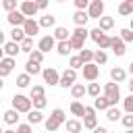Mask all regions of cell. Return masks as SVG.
I'll return each mask as SVG.
<instances>
[{
	"label": "cell",
	"mask_w": 133,
	"mask_h": 133,
	"mask_svg": "<svg viewBox=\"0 0 133 133\" xmlns=\"http://www.w3.org/2000/svg\"><path fill=\"white\" fill-rule=\"evenodd\" d=\"M64 121H66L64 110H62V108H54V110H52V114L44 121V127H46V131H48V133H54V131H58V129L64 125Z\"/></svg>",
	"instance_id": "1"
},
{
	"label": "cell",
	"mask_w": 133,
	"mask_h": 133,
	"mask_svg": "<svg viewBox=\"0 0 133 133\" xmlns=\"http://www.w3.org/2000/svg\"><path fill=\"white\" fill-rule=\"evenodd\" d=\"M104 98L108 100V104L110 106H116L118 104V100H121V87L116 85V83H106L104 85Z\"/></svg>",
	"instance_id": "2"
},
{
	"label": "cell",
	"mask_w": 133,
	"mask_h": 133,
	"mask_svg": "<svg viewBox=\"0 0 133 133\" xmlns=\"http://www.w3.org/2000/svg\"><path fill=\"white\" fill-rule=\"evenodd\" d=\"M87 37H91L98 46H100V50H106L108 46H110V35L108 33H104V31H100L98 27H94L91 31H89V35Z\"/></svg>",
	"instance_id": "3"
},
{
	"label": "cell",
	"mask_w": 133,
	"mask_h": 133,
	"mask_svg": "<svg viewBox=\"0 0 133 133\" xmlns=\"http://www.w3.org/2000/svg\"><path fill=\"white\" fill-rule=\"evenodd\" d=\"M12 110H17L19 114L21 112H29L31 110V100L27 98V96H23V94H17L15 98H12Z\"/></svg>",
	"instance_id": "4"
},
{
	"label": "cell",
	"mask_w": 133,
	"mask_h": 133,
	"mask_svg": "<svg viewBox=\"0 0 133 133\" xmlns=\"http://www.w3.org/2000/svg\"><path fill=\"white\" fill-rule=\"evenodd\" d=\"M85 129H96L98 127V118H96V110L91 108V106H85L83 108V123H81Z\"/></svg>",
	"instance_id": "5"
},
{
	"label": "cell",
	"mask_w": 133,
	"mask_h": 133,
	"mask_svg": "<svg viewBox=\"0 0 133 133\" xmlns=\"http://www.w3.org/2000/svg\"><path fill=\"white\" fill-rule=\"evenodd\" d=\"M87 17L89 19H100V17H104V2L102 0H91L89 4H87Z\"/></svg>",
	"instance_id": "6"
},
{
	"label": "cell",
	"mask_w": 133,
	"mask_h": 133,
	"mask_svg": "<svg viewBox=\"0 0 133 133\" xmlns=\"http://www.w3.org/2000/svg\"><path fill=\"white\" fill-rule=\"evenodd\" d=\"M19 12H21L25 19H33V17L37 15V6H35L33 0H23L21 6H19Z\"/></svg>",
	"instance_id": "7"
},
{
	"label": "cell",
	"mask_w": 133,
	"mask_h": 133,
	"mask_svg": "<svg viewBox=\"0 0 133 133\" xmlns=\"http://www.w3.org/2000/svg\"><path fill=\"white\" fill-rule=\"evenodd\" d=\"M81 69H83V79H87L89 83H94V81L100 77V66H96L94 62H89V64H83Z\"/></svg>",
	"instance_id": "8"
},
{
	"label": "cell",
	"mask_w": 133,
	"mask_h": 133,
	"mask_svg": "<svg viewBox=\"0 0 133 133\" xmlns=\"http://www.w3.org/2000/svg\"><path fill=\"white\" fill-rule=\"evenodd\" d=\"M75 81H77V71H73V69H66V71L60 75V79H58V85L66 89V87H71Z\"/></svg>",
	"instance_id": "9"
},
{
	"label": "cell",
	"mask_w": 133,
	"mask_h": 133,
	"mask_svg": "<svg viewBox=\"0 0 133 133\" xmlns=\"http://www.w3.org/2000/svg\"><path fill=\"white\" fill-rule=\"evenodd\" d=\"M42 77H44V81H46L48 85H58L60 73H58L54 66H48V69H44V71H42Z\"/></svg>",
	"instance_id": "10"
},
{
	"label": "cell",
	"mask_w": 133,
	"mask_h": 133,
	"mask_svg": "<svg viewBox=\"0 0 133 133\" xmlns=\"http://www.w3.org/2000/svg\"><path fill=\"white\" fill-rule=\"evenodd\" d=\"M15 66H17V60H15V58H6V56H4V58L0 60V79H4L6 75H10Z\"/></svg>",
	"instance_id": "11"
},
{
	"label": "cell",
	"mask_w": 133,
	"mask_h": 133,
	"mask_svg": "<svg viewBox=\"0 0 133 133\" xmlns=\"http://www.w3.org/2000/svg\"><path fill=\"white\" fill-rule=\"evenodd\" d=\"M23 33H25V37H33V35H37V31H39V25H37V21H33V19H25V23H23Z\"/></svg>",
	"instance_id": "12"
},
{
	"label": "cell",
	"mask_w": 133,
	"mask_h": 133,
	"mask_svg": "<svg viewBox=\"0 0 133 133\" xmlns=\"http://www.w3.org/2000/svg\"><path fill=\"white\" fill-rule=\"evenodd\" d=\"M54 46H56V39H54L52 35H44V37L39 39V44H37V50H39L42 54H46V52L54 50Z\"/></svg>",
	"instance_id": "13"
},
{
	"label": "cell",
	"mask_w": 133,
	"mask_h": 133,
	"mask_svg": "<svg viewBox=\"0 0 133 133\" xmlns=\"http://www.w3.org/2000/svg\"><path fill=\"white\" fill-rule=\"evenodd\" d=\"M110 79H112V83H123L125 79H127V71L125 69H121V66H114V69H110Z\"/></svg>",
	"instance_id": "14"
},
{
	"label": "cell",
	"mask_w": 133,
	"mask_h": 133,
	"mask_svg": "<svg viewBox=\"0 0 133 133\" xmlns=\"http://www.w3.org/2000/svg\"><path fill=\"white\" fill-rule=\"evenodd\" d=\"M6 21H8L12 27H23V23H25V17H23L19 10H12V12H8Z\"/></svg>",
	"instance_id": "15"
},
{
	"label": "cell",
	"mask_w": 133,
	"mask_h": 133,
	"mask_svg": "<svg viewBox=\"0 0 133 133\" xmlns=\"http://www.w3.org/2000/svg\"><path fill=\"white\" fill-rule=\"evenodd\" d=\"M108 48H110L116 56H123V54L127 52V50H125V44H123L118 37H110V46H108Z\"/></svg>",
	"instance_id": "16"
},
{
	"label": "cell",
	"mask_w": 133,
	"mask_h": 133,
	"mask_svg": "<svg viewBox=\"0 0 133 133\" xmlns=\"http://www.w3.org/2000/svg\"><path fill=\"white\" fill-rule=\"evenodd\" d=\"M2 52L6 54V58H15L21 50H19V44H15V42H6V44L2 46Z\"/></svg>",
	"instance_id": "17"
},
{
	"label": "cell",
	"mask_w": 133,
	"mask_h": 133,
	"mask_svg": "<svg viewBox=\"0 0 133 133\" xmlns=\"http://www.w3.org/2000/svg\"><path fill=\"white\" fill-rule=\"evenodd\" d=\"M37 25H39V27H46V29H50V27H54V25H56V17H54V15H50V12H46L44 17H39Z\"/></svg>",
	"instance_id": "18"
},
{
	"label": "cell",
	"mask_w": 133,
	"mask_h": 133,
	"mask_svg": "<svg viewBox=\"0 0 133 133\" xmlns=\"http://www.w3.org/2000/svg\"><path fill=\"white\" fill-rule=\"evenodd\" d=\"M52 37H54L56 42H69V37H71V31H69L66 27H56Z\"/></svg>",
	"instance_id": "19"
},
{
	"label": "cell",
	"mask_w": 133,
	"mask_h": 133,
	"mask_svg": "<svg viewBox=\"0 0 133 133\" xmlns=\"http://www.w3.org/2000/svg\"><path fill=\"white\" fill-rule=\"evenodd\" d=\"M44 123V114L39 110H29L27 112V125H39Z\"/></svg>",
	"instance_id": "20"
},
{
	"label": "cell",
	"mask_w": 133,
	"mask_h": 133,
	"mask_svg": "<svg viewBox=\"0 0 133 133\" xmlns=\"http://www.w3.org/2000/svg\"><path fill=\"white\" fill-rule=\"evenodd\" d=\"M73 21H75V25H77V27H85V25H87V21H89V17H87V12H85V10H77V12L73 15Z\"/></svg>",
	"instance_id": "21"
},
{
	"label": "cell",
	"mask_w": 133,
	"mask_h": 133,
	"mask_svg": "<svg viewBox=\"0 0 133 133\" xmlns=\"http://www.w3.org/2000/svg\"><path fill=\"white\" fill-rule=\"evenodd\" d=\"M98 21H100L98 29H100V31H104V33H106V31H110V29L114 27V19H112V17H100Z\"/></svg>",
	"instance_id": "22"
},
{
	"label": "cell",
	"mask_w": 133,
	"mask_h": 133,
	"mask_svg": "<svg viewBox=\"0 0 133 133\" xmlns=\"http://www.w3.org/2000/svg\"><path fill=\"white\" fill-rule=\"evenodd\" d=\"M71 96L79 102V100L85 96V85H83V83H73V85H71Z\"/></svg>",
	"instance_id": "23"
},
{
	"label": "cell",
	"mask_w": 133,
	"mask_h": 133,
	"mask_svg": "<svg viewBox=\"0 0 133 133\" xmlns=\"http://www.w3.org/2000/svg\"><path fill=\"white\" fill-rule=\"evenodd\" d=\"M64 127L69 133H81L83 131V125L77 121V118H71V121H64Z\"/></svg>",
	"instance_id": "24"
},
{
	"label": "cell",
	"mask_w": 133,
	"mask_h": 133,
	"mask_svg": "<svg viewBox=\"0 0 133 133\" xmlns=\"http://www.w3.org/2000/svg\"><path fill=\"white\" fill-rule=\"evenodd\" d=\"M94 110H108V108H112L110 104H108V100L104 98V96H98V98H94V106H91Z\"/></svg>",
	"instance_id": "25"
},
{
	"label": "cell",
	"mask_w": 133,
	"mask_h": 133,
	"mask_svg": "<svg viewBox=\"0 0 133 133\" xmlns=\"http://www.w3.org/2000/svg\"><path fill=\"white\" fill-rule=\"evenodd\" d=\"M79 60H81V64H89V62H94V50H87V48H83L79 54Z\"/></svg>",
	"instance_id": "26"
},
{
	"label": "cell",
	"mask_w": 133,
	"mask_h": 133,
	"mask_svg": "<svg viewBox=\"0 0 133 133\" xmlns=\"http://www.w3.org/2000/svg\"><path fill=\"white\" fill-rule=\"evenodd\" d=\"M46 96V89H44V85H33L31 89H29V100H37V98H44Z\"/></svg>",
	"instance_id": "27"
},
{
	"label": "cell",
	"mask_w": 133,
	"mask_h": 133,
	"mask_svg": "<svg viewBox=\"0 0 133 133\" xmlns=\"http://www.w3.org/2000/svg\"><path fill=\"white\" fill-rule=\"evenodd\" d=\"M4 123H6V125H17V123H19V112L12 110V108L6 110V112H4Z\"/></svg>",
	"instance_id": "28"
},
{
	"label": "cell",
	"mask_w": 133,
	"mask_h": 133,
	"mask_svg": "<svg viewBox=\"0 0 133 133\" xmlns=\"http://www.w3.org/2000/svg\"><path fill=\"white\" fill-rule=\"evenodd\" d=\"M118 12H121L123 17L131 15V12H133V0H125V2H121V4H118Z\"/></svg>",
	"instance_id": "29"
},
{
	"label": "cell",
	"mask_w": 133,
	"mask_h": 133,
	"mask_svg": "<svg viewBox=\"0 0 133 133\" xmlns=\"http://www.w3.org/2000/svg\"><path fill=\"white\" fill-rule=\"evenodd\" d=\"M25 39V33H23V29L21 27H12V31H10V42H15V44H21Z\"/></svg>",
	"instance_id": "30"
},
{
	"label": "cell",
	"mask_w": 133,
	"mask_h": 133,
	"mask_svg": "<svg viewBox=\"0 0 133 133\" xmlns=\"http://www.w3.org/2000/svg\"><path fill=\"white\" fill-rule=\"evenodd\" d=\"M106 60H108V54H106L104 50H96V52H94V64H96V66L106 64Z\"/></svg>",
	"instance_id": "31"
},
{
	"label": "cell",
	"mask_w": 133,
	"mask_h": 133,
	"mask_svg": "<svg viewBox=\"0 0 133 133\" xmlns=\"http://www.w3.org/2000/svg\"><path fill=\"white\" fill-rule=\"evenodd\" d=\"M19 50L25 52V54H29V52L33 50V37H25V39L19 44Z\"/></svg>",
	"instance_id": "32"
},
{
	"label": "cell",
	"mask_w": 133,
	"mask_h": 133,
	"mask_svg": "<svg viewBox=\"0 0 133 133\" xmlns=\"http://www.w3.org/2000/svg\"><path fill=\"white\" fill-rule=\"evenodd\" d=\"M56 52L60 54V56H69L71 54V48H69V42H56Z\"/></svg>",
	"instance_id": "33"
},
{
	"label": "cell",
	"mask_w": 133,
	"mask_h": 133,
	"mask_svg": "<svg viewBox=\"0 0 133 133\" xmlns=\"http://www.w3.org/2000/svg\"><path fill=\"white\" fill-rule=\"evenodd\" d=\"M42 60H44V54H42L39 50H31V52H29V58H27V62H33V64H42Z\"/></svg>",
	"instance_id": "34"
},
{
	"label": "cell",
	"mask_w": 133,
	"mask_h": 133,
	"mask_svg": "<svg viewBox=\"0 0 133 133\" xmlns=\"http://www.w3.org/2000/svg\"><path fill=\"white\" fill-rule=\"evenodd\" d=\"M39 73H42V66H39V64H33V62H27V64H25V75H29V77L33 75V77H35V75H39Z\"/></svg>",
	"instance_id": "35"
},
{
	"label": "cell",
	"mask_w": 133,
	"mask_h": 133,
	"mask_svg": "<svg viewBox=\"0 0 133 133\" xmlns=\"http://www.w3.org/2000/svg\"><path fill=\"white\" fill-rule=\"evenodd\" d=\"M121 116H123V114H121V110H118L116 106H112V108H108V110H106V118H108V121H112V123H114V121H118Z\"/></svg>",
	"instance_id": "36"
},
{
	"label": "cell",
	"mask_w": 133,
	"mask_h": 133,
	"mask_svg": "<svg viewBox=\"0 0 133 133\" xmlns=\"http://www.w3.org/2000/svg\"><path fill=\"white\" fill-rule=\"evenodd\" d=\"M85 94H89L91 98H98V96H100V83H96V81L89 83V85L85 87Z\"/></svg>",
	"instance_id": "37"
},
{
	"label": "cell",
	"mask_w": 133,
	"mask_h": 133,
	"mask_svg": "<svg viewBox=\"0 0 133 133\" xmlns=\"http://www.w3.org/2000/svg\"><path fill=\"white\" fill-rule=\"evenodd\" d=\"M83 108H85V106H83L81 102H77V100L71 102V112H73L75 116H83Z\"/></svg>",
	"instance_id": "38"
},
{
	"label": "cell",
	"mask_w": 133,
	"mask_h": 133,
	"mask_svg": "<svg viewBox=\"0 0 133 133\" xmlns=\"http://www.w3.org/2000/svg\"><path fill=\"white\" fill-rule=\"evenodd\" d=\"M118 39L123 42V44H127V42H133V31L131 29H121V35H118Z\"/></svg>",
	"instance_id": "39"
},
{
	"label": "cell",
	"mask_w": 133,
	"mask_h": 133,
	"mask_svg": "<svg viewBox=\"0 0 133 133\" xmlns=\"http://www.w3.org/2000/svg\"><path fill=\"white\" fill-rule=\"evenodd\" d=\"M29 83H31V77H29V75L21 73V75L17 77V85H19V87H29Z\"/></svg>",
	"instance_id": "40"
},
{
	"label": "cell",
	"mask_w": 133,
	"mask_h": 133,
	"mask_svg": "<svg viewBox=\"0 0 133 133\" xmlns=\"http://www.w3.org/2000/svg\"><path fill=\"white\" fill-rule=\"evenodd\" d=\"M46 104H48L46 96H44V98H37V100H31V106H33V110H39V112H42V108H46Z\"/></svg>",
	"instance_id": "41"
},
{
	"label": "cell",
	"mask_w": 133,
	"mask_h": 133,
	"mask_svg": "<svg viewBox=\"0 0 133 133\" xmlns=\"http://www.w3.org/2000/svg\"><path fill=\"white\" fill-rule=\"evenodd\" d=\"M2 8L8 10V12L17 10V0H2Z\"/></svg>",
	"instance_id": "42"
},
{
	"label": "cell",
	"mask_w": 133,
	"mask_h": 133,
	"mask_svg": "<svg viewBox=\"0 0 133 133\" xmlns=\"http://www.w3.org/2000/svg\"><path fill=\"white\" fill-rule=\"evenodd\" d=\"M83 64H81V60H79V56H71L69 58V69H73V71H77V69H81Z\"/></svg>",
	"instance_id": "43"
},
{
	"label": "cell",
	"mask_w": 133,
	"mask_h": 133,
	"mask_svg": "<svg viewBox=\"0 0 133 133\" xmlns=\"http://www.w3.org/2000/svg\"><path fill=\"white\" fill-rule=\"evenodd\" d=\"M123 104H125V112L127 114H133V96H127Z\"/></svg>",
	"instance_id": "44"
},
{
	"label": "cell",
	"mask_w": 133,
	"mask_h": 133,
	"mask_svg": "<svg viewBox=\"0 0 133 133\" xmlns=\"http://www.w3.org/2000/svg\"><path fill=\"white\" fill-rule=\"evenodd\" d=\"M121 123H123L127 129H131V127H133V114H125V116H121Z\"/></svg>",
	"instance_id": "45"
},
{
	"label": "cell",
	"mask_w": 133,
	"mask_h": 133,
	"mask_svg": "<svg viewBox=\"0 0 133 133\" xmlns=\"http://www.w3.org/2000/svg\"><path fill=\"white\" fill-rule=\"evenodd\" d=\"M15 133H33V129H31V125L23 123V125H17V131Z\"/></svg>",
	"instance_id": "46"
},
{
	"label": "cell",
	"mask_w": 133,
	"mask_h": 133,
	"mask_svg": "<svg viewBox=\"0 0 133 133\" xmlns=\"http://www.w3.org/2000/svg\"><path fill=\"white\" fill-rule=\"evenodd\" d=\"M87 4H89V0H75L77 10H85V8H87Z\"/></svg>",
	"instance_id": "47"
},
{
	"label": "cell",
	"mask_w": 133,
	"mask_h": 133,
	"mask_svg": "<svg viewBox=\"0 0 133 133\" xmlns=\"http://www.w3.org/2000/svg\"><path fill=\"white\" fill-rule=\"evenodd\" d=\"M35 6H37V10H44V8L48 6V0H37V2H35Z\"/></svg>",
	"instance_id": "48"
},
{
	"label": "cell",
	"mask_w": 133,
	"mask_h": 133,
	"mask_svg": "<svg viewBox=\"0 0 133 133\" xmlns=\"http://www.w3.org/2000/svg\"><path fill=\"white\" fill-rule=\"evenodd\" d=\"M94 133H108V129L106 127H96V129H91Z\"/></svg>",
	"instance_id": "49"
},
{
	"label": "cell",
	"mask_w": 133,
	"mask_h": 133,
	"mask_svg": "<svg viewBox=\"0 0 133 133\" xmlns=\"http://www.w3.org/2000/svg\"><path fill=\"white\" fill-rule=\"evenodd\" d=\"M4 46V31H0V48Z\"/></svg>",
	"instance_id": "50"
},
{
	"label": "cell",
	"mask_w": 133,
	"mask_h": 133,
	"mask_svg": "<svg viewBox=\"0 0 133 133\" xmlns=\"http://www.w3.org/2000/svg\"><path fill=\"white\" fill-rule=\"evenodd\" d=\"M2 58H4V52H2V48H0V60H2Z\"/></svg>",
	"instance_id": "51"
},
{
	"label": "cell",
	"mask_w": 133,
	"mask_h": 133,
	"mask_svg": "<svg viewBox=\"0 0 133 133\" xmlns=\"http://www.w3.org/2000/svg\"><path fill=\"white\" fill-rule=\"evenodd\" d=\"M2 133H15V131H12V129H6V131H2Z\"/></svg>",
	"instance_id": "52"
},
{
	"label": "cell",
	"mask_w": 133,
	"mask_h": 133,
	"mask_svg": "<svg viewBox=\"0 0 133 133\" xmlns=\"http://www.w3.org/2000/svg\"><path fill=\"white\" fill-rule=\"evenodd\" d=\"M125 133H133V129H127V131H125Z\"/></svg>",
	"instance_id": "53"
},
{
	"label": "cell",
	"mask_w": 133,
	"mask_h": 133,
	"mask_svg": "<svg viewBox=\"0 0 133 133\" xmlns=\"http://www.w3.org/2000/svg\"><path fill=\"white\" fill-rule=\"evenodd\" d=\"M2 85H4V83H2V79H0V89H2Z\"/></svg>",
	"instance_id": "54"
},
{
	"label": "cell",
	"mask_w": 133,
	"mask_h": 133,
	"mask_svg": "<svg viewBox=\"0 0 133 133\" xmlns=\"http://www.w3.org/2000/svg\"><path fill=\"white\" fill-rule=\"evenodd\" d=\"M108 133H116V131H108Z\"/></svg>",
	"instance_id": "55"
},
{
	"label": "cell",
	"mask_w": 133,
	"mask_h": 133,
	"mask_svg": "<svg viewBox=\"0 0 133 133\" xmlns=\"http://www.w3.org/2000/svg\"><path fill=\"white\" fill-rule=\"evenodd\" d=\"M0 133H2V127H0Z\"/></svg>",
	"instance_id": "56"
},
{
	"label": "cell",
	"mask_w": 133,
	"mask_h": 133,
	"mask_svg": "<svg viewBox=\"0 0 133 133\" xmlns=\"http://www.w3.org/2000/svg\"><path fill=\"white\" fill-rule=\"evenodd\" d=\"M0 102H2V98H0Z\"/></svg>",
	"instance_id": "57"
}]
</instances>
